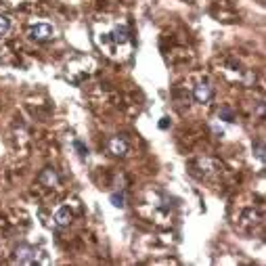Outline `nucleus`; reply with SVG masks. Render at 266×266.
I'll return each instance as SVG.
<instances>
[{"label": "nucleus", "mask_w": 266, "mask_h": 266, "mask_svg": "<svg viewBox=\"0 0 266 266\" xmlns=\"http://www.w3.org/2000/svg\"><path fill=\"white\" fill-rule=\"evenodd\" d=\"M29 38L36 40V42H48V40H53L55 32H53V27H50L48 23H36L29 27Z\"/></svg>", "instance_id": "nucleus-1"}, {"label": "nucleus", "mask_w": 266, "mask_h": 266, "mask_svg": "<svg viewBox=\"0 0 266 266\" xmlns=\"http://www.w3.org/2000/svg\"><path fill=\"white\" fill-rule=\"evenodd\" d=\"M38 250L29 248V245H19V248L15 250V260L19 264H36L38 262Z\"/></svg>", "instance_id": "nucleus-2"}, {"label": "nucleus", "mask_w": 266, "mask_h": 266, "mask_svg": "<svg viewBox=\"0 0 266 266\" xmlns=\"http://www.w3.org/2000/svg\"><path fill=\"white\" fill-rule=\"evenodd\" d=\"M193 97H195L197 103H210L212 99V86L208 82H199V84L193 88Z\"/></svg>", "instance_id": "nucleus-3"}, {"label": "nucleus", "mask_w": 266, "mask_h": 266, "mask_svg": "<svg viewBox=\"0 0 266 266\" xmlns=\"http://www.w3.org/2000/svg\"><path fill=\"white\" fill-rule=\"evenodd\" d=\"M109 151L114 153V155H118V157H124L126 153H128L126 140L120 138V136H111V138H109Z\"/></svg>", "instance_id": "nucleus-4"}, {"label": "nucleus", "mask_w": 266, "mask_h": 266, "mask_svg": "<svg viewBox=\"0 0 266 266\" xmlns=\"http://www.w3.org/2000/svg\"><path fill=\"white\" fill-rule=\"evenodd\" d=\"M40 182H42L44 187H57V185H59L57 172H55V170H50V168H46L42 174H40Z\"/></svg>", "instance_id": "nucleus-5"}, {"label": "nucleus", "mask_w": 266, "mask_h": 266, "mask_svg": "<svg viewBox=\"0 0 266 266\" xmlns=\"http://www.w3.org/2000/svg\"><path fill=\"white\" fill-rule=\"evenodd\" d=\"M55 222L59 224V227H67V224L71 222V210H69L67 206L59 208V210L55 212Z\"/></svg>", "instance_id": "nucleus-6"}, {"label": "nucleus", "mask_w": 266, "mask_h": 266, "mask_svg": "<svg viewBox=\"0 0 266 266\" xmlns=\"http://www.w3.org/2000/svg\"><path fill=\"white\" fill-rule=\"evenodd\" d=\"M8 29H11V19L6 15H0V36H4Z\"/></svg>", "instance_id": "nucleus-7"}, {"label": "nucleus", "mask_w": 266, "mask_h": 266, "mask_svg": "<svg viewBox=\"0 0 266 266\" xmlns=\"http://www.w3.org/2000/svg\"><path fill=\"white\" fill-rule=\"evenodd\" d=\"M109 199H111V203H114L116 208H124V195H122V193H114Z\"/></svg>", "instance_id": "nucleus-8"}, {"label": "nucleus", "mask_w": 266, "mask_h": 266, "mask_svg": "<svg viewBox=\"0 0 266 266\" xmlns=\"http://www.w3.org/2000/svg\"><path fill=\"white\" fill-rule=\"evenodd\" d=\"M74 147H76V151H78V155H80V157H88V149H86L84 145H82L80 140H74Z\"/></svg>", "instance_id": "nucleus-9"}, {"label": "nucleus", "mask_w": 266, "mask_h": 266, "mask_svg": "<svg viewBox=\"0 0 266 266\" xmlns=\"http://www.w3.org/2000/svg\"><path fill=\"white\" fill-rule=\"evenodd\" d=\"M220 118H224V122H233V120H235V116H233L231 109H220Z\"/></svg>", "instance_id": "nucleus-10"}, {"label": "nucleus", "mask_w": 266, "mask_h": 266, "mask_svg": "<svg viewBox=\"0 0 266 266\" xmlns=\"http://www.w3.org/2000/svg\"><path fill=\"white\" fill-rule=\"evenodd\" d=\"M256 157H258L260 161H264V145H262V142L256 145Z\"/></svg>", "instance_id": "nucleus-11"}, {"label": "nucleus", "mask_w": 266, "mask_h": 266, "mask_svg": "<svg viewBox=\"0 0 266 266\" xmlns=\"http://www.w3.org/2000/svg\"><path fill=\"white\" fill-rule=\"evenodd\" d=\"M168 124H170V122H168V118H163V120L159 122V128H161V130H166V128H168Z\"/></svg>", "instance_id": "nucleus-12"}]
</instances>
